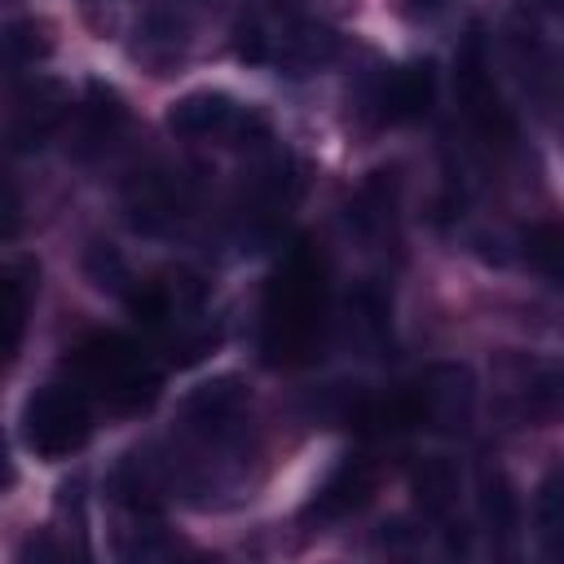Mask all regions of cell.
I'll return each instance as SVG.
<instances>
[{
  "label": "cell",
  "instance_id": "13",
  "mask_svg": "<svg viewBox=\"0 0 564 564\" xmlns=\"http://www.w3.org/2000/svg\"><path fill=\"white\" fill-rule=\"evenodd\" d=\"M128 123V106H123V97L110 88V84H101V79H93L88 84V97H84V106H79V115H75V150L88 159V154H97V150H106L115 137H119V128Z\"/></svg>",
  "mask_w": 564,
  "mask_h": 564
},
{
  "label": "cell",
  "instance_id": "22",
  "mask_svg": "<svg viewBox=\"0 0 564 564\" xmlns=\"http://www.w3.org/2000/svg\"><path fill=\"white\" fill-rule=\"evenodd\" d=\"M533 520H538V533H542L546 551L555 555V538L564 533V467H560V471H551V476L538 485Z\"/></svg>",
  "mask_w": 564,
  "mask_h": 564
},
{
  "label": "cell",
  "instance_id": "1",
  "mask_svg": "<svg viewBox=\"0 0 564 564\" xmlns=\"http://www.w3.org/2000/svg\"><path fill=\"white\" fill-rule=\"evenodd\" d=\"M476 414V375L463 361H436L414 383L375 401L379 427H432V432H467Z\"/></svg>",
  "mask_w": 564,
  "mask_h": 564
},
{
  "label": "cell",
  "instance_id": "16",
  "mask_svg": "<svg viewBox=\"0 0 564 564\" xmlns=\"http://www.w3.org/2000/svg\"><path fill=\"white\" fill-rule=\"evenodd\" d=\"M476 507H480V524L494 538V546H511L520 533V498L516 485L507 480L502 467H480L476 476Z\"/></svg>",
  "mask_w": 564,
  "mask_h": 564
},
{
  "label": "cell",
  "instance_id": "4",
  "mask_svg": "<svg viewBox=\"0 0 564 564\" xmlns=\"http://www.w3.org/2000/svg\"><path fill=\"white\" fill-rule=\"evenodd\" d=\"M167 128L181 141H251L269 137V123L220 88H194L167 106Z\"/></svg>",
  "mask_w": 564,
  "mask_h": 564
},
{
  "label": "cell",
  "instance_id": "20",
  "mask_svg": "<svg viewBox=\"0 0 564 564\" xmlns=\"http://www.w3.org/2000/svg\"><path fill=\"white\" fill-rule=\"evenodd\" d=\"M84 273H88V282H93L97 291H106V295H115V300H128V291L137 286L128 260H123L110 242H93V247L84 251Z\"/></svg>",
  "mask_w": 564,
  "mask_h": 564
},
{
  "label": "cell",
  "instance_id": "18",
  "mask_svg": "<svg viewBox=\"0 0 564 564\" xmlns=\"http://www.w3.org/2000/svg\"><path fill=\"white\" fill-rule=\"evenodd\" d=\"M520 256L538 278L564 282V220H538L520 229Z\"/></svg>",
  "mask_w": 564,
  "mask_h": 564
},
{
  "label": "cell",
  "instance_id": "19",
  "mask_svg": "<svg viewBox=\"0 0 564 564\" xmlns=\"http://www.w3.org/2000/svg\"><path fill=\"white\" fill-rule=\"evenodd\" d=\"M335 48H339L335 31H326V26H317V22H300V26H291V31L282 35L278 57H282L291 70H317V66H326V62L335 57Z\"/></svg>",
  "mask_w": 564,
  "mask_h": 564
},
{
  "label": "cell",
  "instance_id": "23",
  "mask_svg": "<svg viewBox=\"0 0 564 564\" xmlns=\"http://www.w3.org/2000/svg\"><path fill=\"white\" fill-rule=\"evenodd\" d=\"M4 48H9V62H13V66H35V62L53 48V40H48V26H44V22L22 18V22H9Z\"/></svg>",
  "mask_w": 564,
  "mask_h": 564
},
{
  "label": "cell",
  "instance_id": "7",
  "mask_svg": "<svg viewBox=\"0 0 564 564\" xmlns=\"http://www.w3.org/2000/svg\"><path fill=\"white\" fill-rule=\"evenodd\" d=\"M436 101V66L432 57L405 62V66H383L366 84V110H375L379 123H410L423 119Z\"/></svg>",
  "mask_w": 564,
  "mask_h": 564
},
{
  "label": "cell",
  "instance_id": "21",
  "mask_svg": "<svg viewBox=\"0 0 564 564\" xmlns=\"http://www.w3.org/2000/svg\"><path fill=\"white\" fill-rule=\"evenodd\" d=\"M348 313H352L348 322H352V335L357 339H366V344H383L388 339V330H392V304L383 300V291H375V286L352 291Z\"/></svg>",
  "mask_w": 564,
  "mask_h": 564
},
{
  "label": "cell",
  "instance_id": "5",
  "mask_svg": "<svg viewBox=\"0 0 564 564\" xmlns=\"http://www.w3.org/2000/svg\"><path fill=\"white\" fill-rule=\"evenodd\" d=\"M502 414L520 427H555L564 423V361L520 357L507 366Z\"/></svg>",
  "mask_w": 564,
  "mask_h": 564
},
{
  "label": "cell",
  "instance_id": "14",
  "mask_svg": "<svg viewBox=\"0 0 564 564\" xmlns=\"http://www.w3.org/2000/svg\"><path fill=\"white\" fill-rule=\"evenodd\" d=\"M397 203H401V172L397 167H375L357 185V194L348 203V220L361 238H379L397 220Z\"/></svg>",
  "mask_w": 564,
  "mask_h": 564
},
{
  "label": "cell",
  "instance_id": "12",
  "mask_svg": "<svg viewBox=\"0 0 564 564\" xmlns=\"http://www.w3.org/2000/svg\"><path fill=\"white\" fill-rule=\"evenodd\" d=\"M35 278L40 269L26 256H9L4 273H0V322H4V361H13L22 352L26 339V322H31V304H35Z\"/></svg>",
  "mask_w": 564,
  "mask_h": 564
},
{
  "label": "cell",
  "instance_id": "3",
  "mask_svg": "<svg viewBox=\"0 0 564 564\" xmlns=\"http://www.w3.org/2000/svg\"><path fill=\"white\" fill-rule=\"evenodd\" d=\"M18 436L31 454L57 463L70 458L88 445L93 436V410H88V392L79 383H44L22 401V419H18Z\"/></svg>",
  "mask_w": 564,
  "mask_h": 564
},
{
  "label": "cell",
  "instance_id": "9",
  "mask_svg": "<svg viewBox=\"0 0 564 564\" xmlns=\"http://www.w3.org/2000/svg\"><path fill=\"white\" fill-rule=\"evenodd\" d=\"M375 463L361 458V454H344L313 489V498L304 502V520H317V524H330V520H344L352 511H361L370 498H375Z\"/></svg>",
  "mask_w": 564,
  "mask_h": 564
},
{
  "label": "cell",
  "instance_id": "10",
  "mask_svg": "<svg viewBox=\"0 0 564 564\" xmlns=\"http://www.w3.org/2000/svg\"><path fill=\"white\" fill-rule=\"evenodd\" d=\"M128 220L145 234H163L185 216V185L172 172H137L123 189Z\"/></svg>",
  "mask_w": 564,
  "mask_h": 564
},
{
  "label": "cell",
  "instance_id": "8",
  "mask_svg": "<svg viewBox=\"0 0 564 564\" xmlns=\"http://www.w3.org/2000/svg\"><path fill=\"white\" fill-rule=\"evenodd\" d=\"M247 414V388L238 375H216L207 383H198L185 401H181V419L189 432H198L203 441L225 445L229 436H238Z\"/></svg>",
  "mask_w": 564,
  "mask_h": 564
},
{
  "label": "cell",
  "instance_id": "17",
  "mask_svg": "<svg viewBox=\"0 0 564 564\" xmlns=\"http://www.w3.org/2000/svg\"><path fill=\"white\" fill-rule=\"evenodd\" d=\"M106 489H110V498L119 502V507H128L132 516H154L159 511V485H154V471H150V463L141 458V454H128L115 471H110V480H106Z\"/></svg>",
  "mask_w": 564,
  "mask_h": 564
},
{
  "label": "cell",
  "instance_id": "6",
  "mask_svg": "<svg viewBox=\"0 0 564 564\" xmlns=\"http://www.w3.org/2000/svg\"><path fill=\"white\" fill-rule=\"evenodd\" d=\"M454 88H458V101H463L467 119L476 123V132L485 141H511L516 137L511 110L502 106V97L494 88V75H489V62H485V35L476 26L467 31V40L454 53Z\"/></svg>",
  "mask_w": 564,
  "mask_h": 564
},
{
  "label": "cell",
  "instance_id": "2",
  "mask_svg": "<svg viewBox=\"0 0 564 564\" xmlns=\"http://www.w3.org/2000/svg\"><path fill=\"white\" fill-rule=\"evenodd\" d=\"M70 375L84 392L101 397L110 410H145L159 397V370L145 366L132 339L93 335L70 352Z\"/></svg>",
  "mask_w": 564,
  "mask_h": 564
},
{
  "label": "cell",
  "instance_id": "11",
  "mask_svg": "<svg viewBox=\"0 0 564 564\" xmlns=\"http://www.w3.org/2000/svg\"><path fill=\"white\" fill-rule=\"evenodd\" d=\"M66 115H70V97H66V88H62L57 79L35 75V79L22 88L18 106H13V132H9V137H13V150L44 145V137L57 132Z\"/></svg>",
  "mask_w": 564,
  "mask_h": 564
},
{
  "label": "cell",
  "instance_id": "15",
  "mask_svg": "<svg viewBox=\"0 0 564 564\" xmlns=\"http://www.w3.org/2000/svg\"><path fill=\"white\" fill-rule=\"evenodd\" d=\"M458 489H463V471L454 458L445 454H427L414 463L410 471V494H414V507L427 516V520H449L454 507H458Z\"/></svg>",
  "mask_w": 564,
  "mask_h": 564
},
{
  "label": "cell",
  "instance_id": "24",
  "mask_svg": "<svg viewBox=\"0 0 564 564\" xmlns=\"http://www.w3.org/2000/svg\"><path fill=\"white\" fill-rule=\"evenodd\" d=\"M445 0H410V13H432V9H441Z\"/></svg>",
  "mask_w": 564,
  "mask_h": 564
}]
</instances>
